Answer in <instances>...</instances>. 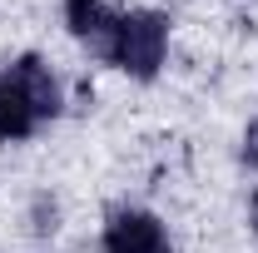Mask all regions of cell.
Listing matches in <instances>:
<instances>
[{"mask_svg":"<svg viewBox=\"0 0 258 253\" xmlns=\"http://www.w3.org/2000/svg\"><path fill=\"white\" fill-rule=\"evenodd\" d=\"M99 60L124 70L129 80H154L169 60V15L159 10H124V15H99V25L85 40Z\"/></svg>","mask_w":258,"mask_h":253,"instance_id":"obj_1","label":"cell"},{"mask_svg":"<svg viewBox=\"0 0 258 253\" xmlns=\"http://www.w3.org/2000/svg\"><path fill=\"white\" fill-rule=\"evenodd\" d=\"M64 109L60 80L40 55H20L0 70V144H20L40 124H50Z\"/></svg>","mask_w":258,"mask_h":253,"instance_id":"obj_2","label":"cell"},{"mask_svg":"<svg viewBox=\"0 0 258 253\" xmlns=\"http://www.w3.org/2000/svg\"><path fill=\"white\" fill-rule=\"evenodd\" d=\"M99 253H174V243H169V228H164L159 214H149V209H114L104 219Z\"/></svg>","mask_w":258,"mask_h":253,"instance_id":"obj_3","label":"cell"},{"mask_svg":"<svg viewBox=\"0 0 258 253\" xmlns=\"http://www.w3.org/2000/svg\"><path fill=\"white\" fill-rule=\"evenodd\" d=\"M104 15V0H64V20H70V35L75 40H90V30Z\"/></svg>","mask_w":258,"mask_h":253,"instance_id":"obj_4","label":"cell"},{"mask_svg":"<svg viewBox=\"0 0 258 253\" xmlns=\"http://www.w3.org/2000/svg\"><path fill=\"white\" fill-rule=\"evenodd\" d=\"M243 164L258 174V119H248V129H243Z\"/></svg>","mask_w":258,"mask_h":253,"instance_id":"obj_5","label":"cell"},{"mask_svg":"<svg viewBox=\"0 0 258 253\" xmlns=\"http://www.w3.org/2000/svg\"><path fill=\"white\" fill-rule=\"evenodd\" d=\"M248 223H253V233H258V194H253V209H248Z\"/></svg>","mask_w":258,"mask_h":253,"instance_id":"obj_6","label":"cell"}]
</instances>
